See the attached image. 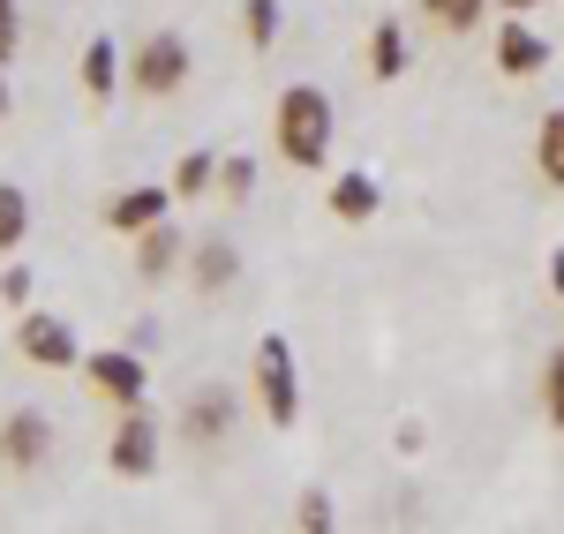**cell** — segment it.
<instances>
[{"instance_id": "16", "label": "cell", "mask_w": 564, "mask_h": 534, "mask_svg": "<svg viewBox=\"0 0 564 534\" xmlns=\"http://www.w3.org/2000/svg\"><path fill=\"white\" fill-rule=\"evenodd\" d=\"M23 233H31V196H23L15 181H0V257H15Z\"/></svg>"}, {"instance_id": "22", "label": "cell", "mask_w": 564, "mask_h": 534, "mask_svg": "<svg viewBox=\"0 0 564 534\" xmlns=\"http://www.w3.org/2000/svg\"><path fill=\"white\" fill-rule=\"evenodd\" d=\"M294 527H302V534H332V497H324V490H302V504H294Z\"/></svg>"}, {"instance_id": "15", "label": "cell", "mask_w": 564, "mask_h": 534, "mask_svg": "<svg viewBox=\"0 0 564 534\" xmlns=\"http://www.w3.org/2000/svg\"><path fill=\"white\" fill-rule=\"evenodd\" d=\"M369 76H377V84H399V76H406V31H399L391 15L369 31Z\"/></svg>"}, {"instance_id": "19", "label": "cell", "mask_w": 564, "mask_h": 534, "mask_svg": "<svg viewBox=\"0 0 564 534\" xmlns=\"http://www.w3.org/2000/svg\"><path fill=\"white\" fill-rule=\"evenodd\" d=\"M212 174H218L212 151H188V159L174 166V196H204V188H212Z\"/></svg>"}, {"instance_id": "5", "label": "cell", "mask_w": 564, "mask_h": 534, "mask_svg": "<svg viewBox=\"0 0 564 534\" xmlns=\"http://www.w3.org/2000/svg\"><path fill=\"white\" fill-rule=\"evenodd\" d=\"M15 347L39 361V369H76V361H84L76 331H68L61 316H45V309H23V324H15Z\"/></svg>"}, {"instance_id": "28", "label": "cell", "mask_w": 564, "mask_h": 534, "mask_svg": "<svg viewBox=\"0 0 564 534\" xmlns=\"http://www.w3.org/2000/svg\"><path fill=\"white\" fill-rule=\"evenodd\" d=\"M0 113H8V76H0Z\"/></svg>"}, {"instance_id": "26", "label": "cell", "mask_w": 564, "mask_h": 534, "mask_svg": "<svg viewBox=\"0 0 564 534\" xmlns=\"http://www.w3.org/2000/svg\"><path fill=\"white\" fill-rule=\"evenodd\" d=\"M550 294H564V249H550Z\"/></svg>"}, {"instance_id": "27", "label": "cell", "mask_w": 564, "mask_h": 534, "mask_svg": "<svg viewBox=\"0 0 564 534\" xmlns=\"http://www.w3.org/2000/svg\"><path fill=\"white\" fill-rule=\"evenodd\" d=\"M497 8H505V15H527V8H542V0H497Z\"/></svg>"}, {"instance_id": "13", "label": "cell", "mask_w": 564, "mask_h": 534, "mask_svg": "<svg viewBox=\"0 0 564 534\" xmlns=\"http://www.w3.org/2000/svg\"><path fill=\"white\" fill-rule=\"evenodd\" d=\"M188 279H196L204 294H226V286L241 279V249H234V241H204V249H188Z\"/></svg>"}, {"instance_id": "25", "label": "cell", "mask_w": 564, "mask_h": 534, "mask_svg": "<svg viewBox=\"0 0 564 534\" xmlns=\"http://www.w3.org/2000/svg\"><path fill=\"white\" fill-rule=\"evenodd\" d=\"M15 39H23V23H15V0H0V68L15 61Z\"/></svg>"}, {"instance_id": "10", "label": "cell", "mask_w": 564, "mask_h": 534, "mask_svg": "<svg viewBox=\"0 0 564 534\" xmlns=\"http://www.w3.org/2000/svg\"><path fill=\"white\" fill-rule=\"evenodd\" d=\"M497 68H505V76H542V68H550V39L527 31L520 15H512V23L497 31Z\"/></svg>"}, {"instance_id": "24", "label": "cell", "mask_w": 564, "mask_h": 534, "mask_svg": "<svg viewBox=\"0 0 564 534\" xmlns=\"http://www.w3.org/2000/svg\"><path fill=\"white\" fill-rule=\"evenodd\" d=\"M0 302H8V309H31V264L0 271Z\"/></svg>"}, {"instance_id": "4", "label": "cell", "mask_w": 564, "mask_h": 534, "mask_svg": "<svg viewBox=\"0 0 564 534\" xmlns=\"http://www.w3.org/2000/svg\"><path fill=\"white\" fill-rule=\"evenodd\" d=\"M76 369L90 377V392L113 400V406H143V392H151V369H143L135 347H98V355L76 361Z\"/></svg>"}, {"instance_id": "8", "label": "cell", "mask_w": 564, "mask_h": 534, "mask_svg": "<svg viewBox=\"0 0 564 534\" xmlns=\"http://www.w3.org/2000/svg\"><path fill=\"white\" fill-rule=\"evenodd\" d=\"M45 437H53V429H45L39 406H15V414L0 422V459H8L15 475H31V467L45 459Z\"/></svg>"}, {"instance_id": "18", "label": "cell", "mask_w": 564, "mask_h": 534, "mask_svg": "<svg viewBox=\"0 0 564 534\" xmlns=\"http://www.w3.org/2000/svg\"><path fill=\"white\" fill-rule=\"evenodd\" d=\"M422 15H430L436 31H475L481 15H489V0H422Z\"/></svg>"}, {"instance_id": "11", "label": "cell", "mask_w": 564, "mask_h": 534, "mask_svg": "<svg viewBox=\"0 0 564 534\" xmlns=\"http://www.w3.org/2000/svg\"><path fill=\"white\" fill-rule=\"evenodd\" d=\"M76 84H84L90 98H98V106H106V98L121 90V45L106 39V31H98V39L84 45V61H76Z\"/></svg>"}, {"instance_id": "6", "label": "cell", "mask_w": 564, "mask_h": 534, "mask_svg": "<svg viewBox=\"0 0 564 534\" xmlns=\"http://www.w3.org/2000/svg\"><path fill=\"white\" fill-rule=\"evenodd\" d=\"M106 459H113V475H129V482H143V475H159V422L129 406V422L113 429V451H106Z\"/></svg>"}, {"instance_id": "12", "label": "cell", "mask_w": 564, "mask_h": 534, "mask_svg": "<svg viewBox=\"0 0 564 534\" xmlns=\"http://www.w3.org/2000/svg\"><path fill=\"white\" fill-rule=\"evenodd\" d=\"M234 429V392H196V400L181 406V437H196V445H212Z\"/></svg>"}, {"instance_id": "23", "label": "cell", "mask_w": 564, "mask_h": 534, "mask_svg": "<svg viewBox=\"0 0 564 534\" xmlns=\"http://www.w3.org/2000/svg\"><path fill=\"white\" fill-rule=\"evenodd\" d=\"M542 406H550V422L564 429V347L550 355V377H542Z\"/></svg>"}, {"instance_id": "3", "label": "cell", "mask_w": 564, "mask_h": 534, "mask_svg": "<svg viewBox=\"0 0 564 534\" xmlns=\"http://www.w3.org/2000/svg\"><path fill=\"white\" fill-rule=\"evenodd\" d=\"M121 84H135L143 98H174L188 84V39L181 31H151V39L135 45V61L121 68Z\"/></svg>"}, {"instance_id": "21", "label": "cell", "mask_w": 564, "mask_h": 534, "mask_svg": "<svg viewBox=\"0 0 564 534\" xmlns=\"http://www.w3.org/2000/svg\"><path fill=\"white\" fill-rule=\"evenodd\" d=\"M241 31H249V45H279V0H249Z\"/></svg>"}, {"instance_id": "14", "label": "cell", "mask_w": 564, "mask_h": 534, "mask_svg": "<svg viewBox=\"0 0 564 534\" xmlns=\"http://www.w3.org/2000/svg\"><path fill=\"white\" fill-rule=\"evenodd\" d=\"M377 204H384L377 174H339V181H332V219L361 226V219H377Z\"/></svg>"}, {"instance_id": "9", "label": "cell", "mask_w": 564, "mask_h": 534, "mask_svg": "<svg viewBox=\"0 0 564 534\" xmlns=\"http://www.w3.org/2000/svg\"><path fill=\"white\" fill-rule=\"evenodd\" d=\"M135 241V279H166V271H181V257H188V241L174 233V219H151L143 233H129Z\"/></svg>"}, {"instance_id": "7", "label": "cell", "mask_w": 564, "mask_h": 534, "mask_svg": "<svg viewBox=\"0 0 564 534\" xmlns=\"http://www.w3.org/2000/svg\"><path fill=\"white\" fill-rule=\"evenodd\" d=\"M174 211V188H159V181H135V188H121L113 204H106V226L113 233H143L151 219H166Z\"/></svg>"}, {"instance_id": "17", "label": "cell", "mask_w": 564, "mask_h": 534, "mask_svg": "<svg viewBox=\"0 0 564 534\" xmlns=\"http://www.w3.org/2000/svg\"><path fill=\"white\" fill-rule=\"evenodd\" d=\"M534 166H542L550 188H564V106L542 121V135H534Z\"/></svg>"}, {"instance_id": "2", "label": "cell", "mask_w": 564, "mask_h": 534, "mask_svg": "<svg viewBox=\"0 0 564 534\" xmlns=\"http://www.w3.org/2000/svg\"><path fill=\"white\" fill-rule=\"evenodd\" d=\"M257 400H263V414H271L279 429L302 422V377H294V347H286L279 331L257 339Z\"/></svg>"}, {"instance_id": "1", "label": "cell", "mask_w": 564, "mask_h": 534, "mask_svg": "<svg viewBox=\"0 0 564 534\" xmlns=\"http://www.w3.org/2000/svg\"><path fill=\"white\" fill-rule=\"evenodd\" d=\"M271 135H279V159L286 166H302L316 174L324 159H332V135H339V113H332V98L316 84H294L279 90V113H271Z\"/></svg>"}, {"instance_id": "20", "label": "cell", "mask_w": 564, "mask_h": 534, "mask_svg": "<svg viewBox=\"0 0 564 534\" xmlns=\"http://www.w3.org/2000/svg\"><path fill=\"white\" fill-rule=\"evenodd\" d=\"M212 181L226 188V204H249V196H257V159H226Z\"/></svg>"}]
</instances>
